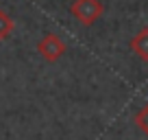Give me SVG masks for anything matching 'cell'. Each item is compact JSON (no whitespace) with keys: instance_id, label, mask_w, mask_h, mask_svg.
I'll use <instances>...</instances> for the list:
<instances>
[{"instance_id":"obj_1","label":"cell","mask_w":148,"mask_h":140,"mask_svg":"<svg viewBox=\"0 0 148 140\" xmlns=\"http://www.w3.org/2000/svg\"><path fill=\"white\" fill-rule=\"evenodd\" d=\"M102 11H105V7L100 0H72V5H70V13L83 26L96 24V20H100Z\"/></svg>"},{"instance_id":"obj_2","label":"cell","mask_w":148,"mask_h":140,"mask_svg":"<svg viewBox=\"0 0 148 140\" xmlns=\"http://www.w3.org/2000/svg\"><path fill=\"white\" fill-rule=\"evenodd\" d=\"M37 53L44 57V61L55 64L65 55V42L57 35V33H46L39 42H37Z\"/></svg>"},{"instance_id":"obj_3","label":"cell","mask_w":148,"mask_h":140,"mask_svg":"<svg viewBox=\"0 0 148 140\" xmlns=\"http://www.w3.org/2000/svg\"><path fill=\"white\" fill-rule=\"evenodd\" d=\"M131 51H133L135 57H139L142 61H148V26L139 28L135 33L133 37H131Z\"/></svg>"},{"instance_id":"obj_4","label":"cell","mask_w":148,"mask_h":140,"mask_svg":"<svg viewBox=\"0 0 148 140\" xmlns=\"http://www.w3.org/2000/svg\"><path fill=\"white\" fill-rule=\"evenodd\" d=\"M11 31H13V20L7 11L0 9V40H7L11 35Z\"/></svg>"},{"instance_id":"obj_5","label":"cell","mask_w":148,"mask_h":140,"mask_svg":"<svg viewBox=\"0 0 148 140\" xmlns=\"http://www.w3.org/2000/svg\"><path fill=\"white\" fill-rule=\"evenodd\" d=\"M135 125H137L139 129L148 136V105H144V107L135 114Z\"/></svg>"}]
</instances>
